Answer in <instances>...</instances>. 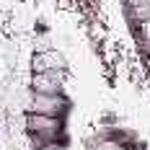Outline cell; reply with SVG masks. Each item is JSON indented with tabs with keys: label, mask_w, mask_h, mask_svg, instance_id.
<instances>
[{
	"label": "cell",
	"mask_w": 150,
	"mask_h": 150,
	"mask_svg": "<svg viewBox=\"0 0 150 150\" xmlns=\"http://www.w3.org/2000/svg\"><path fill=\"white\" fill-rule=\"evenodd\" d=\"M129 16L135 18L137 23H142V21H150V3H140V5H132V8H129Z\"/></svg>",
	"instance_id": "cell-5"
},
{
	"label": "cell",
	"mask_w": 150,
	"mask_h": 150,
	"mask_svg": "<svg viewBox=\"0 0 150 150\" xmlns=\"http://www.w3.org/2000/svg\"><path fill=\"white\" fill-rule=\"evenodd\" d=\"M88 150H124L119 140H96V142H91Z\"/></svg>",
	"instance_id": "cell-6"
},
{
	"label": "cell",
	"mask_w": 150,
	"mask_h": 150,
	"mask_svg": "<svg viewBox=\"0 0 150 150\" xmlns=\"http://www.w3.org/2000/svg\"><path fill=\"white\" fill-rule=\"evenodd\" d=\"M34 47H36V52H44V49H52V44H49V36H36Z\"/></svg>",
	"instance_id": "cell-7"
},
{
	"label": "cell",
	"mask_w": 150,
	"mask_h": 150,
	"mask_svg": "<svg viewBox=\"0 0 150 150\" xmlns=\"http://www.w3.org/2000/svg\"><path fill=\"white\" fill-rule=\"evenodd\" d=\"M65 80H67V67H65V70L34 73L31 75V91H34V93H62Z\"/></svg>",
	"instance_id": "cell-3"
},
{
	"label": "cell",
	"mask_w": 150,
	"mask_h": 150,
	"mask_svg": "<svg viewBox=\"0 0 150 150\" xmlns=\"http://www.w3.org/2000/svg\"><path fill=\"white\" fill-rule=\"evenodd\" d=\"M127 3H129V8H132V5H140V3H150V0H127Z\"/></svg>",
	"instance_id": "cell-9"
},
{
	"label": "cell",
	"mask_w": 150,
	"mask_h": 150,
	"mask_svg": "<svg viewBox=\"0 0 150 150\" xmlns=\"http://www.w3.org/2000/svg\"><path fill=\"white\" fill-rule=\"evenodd\" d=\"M26 109L34 114H47V117H62L67 111V101L62 93H34L31 91Z\"/></svg>",
	"instance_id": "cell-2"
},
{
	"label": "cell",
	"mask_w": 150,
	"mask_h": 150,
	"mask_svg": "<svg viewBox=\"0 0 150 150\" xmlns=\"http://www.w3.org/2000/svg\"><path fill=\"white\" fill-rule=\"evenodd\" d=\"M140 39L142 42H150V21H142L140 23Z\"/></svg>",
	"instance_id": "cell-8"
},
{
	"label": "cell",
	"mask_w": 150,
	"mask_h": 150,
	"mask_svg": "<svg viewBox=\"0 0 150 150\" xmlns=\"http://www.w3.org/2000/svg\"><path fill=\"white\" fill-rule=\"evenodd\" d=\"M142 49H145V52H150V42H142Z\"/></svg>",
	"instance_id": "cell-10"
},
{
	"label": "cell",
	"mask_w": 150,
	"mask_h": 150,
	"mask_svg": "<svg viewBox=\"0 0 150 150\" xmlns=\"http://www.w3.org/2000/svg\"><path fill=\"white\" fill-rule=\"evenodd\" d=\"M23 124H26V132L39 137L42 142H54V137L60 135V129H62L60 117H47V114H34V111H29Z\"/></svg>",
	"instance_id": "cell-1"
},
{
	"label": "cell",
	"mask_w": 150,
	"mask_h": 150,
	"mask_svg": "<svg viewBox=\"0 0 150 150\" xmlns=\"http://www.w3.org/2000/svg\"><path fill=\"white\" fill-rule=\"evenodd\" d=\"M67 60L57 49H44L31 57V73H47V70H65Z\"/></svg>",
	"instance_id": "cell-4"
}]
</instances>
